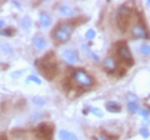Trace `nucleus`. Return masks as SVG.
I'll return each instance as SVG.
<instances>
[{"mask_svg": "<svg viewBox=\"0 0 150 140\" xmlns=\"http://www.w3.org/2000/svg\"><path fill=\"white\" fill-rule=\"evenodd\" d=\"M131 31H133V35L135 36V38H138V39H148L149 38L148 31L145 30V28L143 25H140V24L135 25Z\"/></svg>", "mask_w": 150, "mask_h": 140, "instance_id": "obj_7", "label": "nucleus"}, {"mask_svg": "<svg viewBox=\"0 0 150 140\" xmlns=\"http://www.w3.org/2000/svg\"><path fill=\"white\" fill-rule=\"evenodd\" d=\"M106 110L110 111V113H118L121 110V106L119 104H116L115 101H109L106 104Z\"/></svg>", "mask_w": 150, "mask_h": 140, "instance_id": "obj_11", "label": "nucleus"}, {"mask_svg": "<svg viewBox=\"0 0 150 140\" xmlns=\"http://www.w3.org/2000/svg\"><path fill=\"white\" fill-rule=\"evenodd\" d=\"M0 140H6L5 138H3V136H0Z\"/></svg>", "mask_w": 150, "mask_h": 140, "instance_id": "obj_27", "label": "nucleus"}, {"mask_svg": "<svg viewBox=\"0 0 150 140\" xmlns=\"http://www.w3.org/2000/svg\"><path fill=\"white\" fill-rule=\"evenodd\" d=\"M63 57L70 64H74V63L78 62V54L75 53V51H73V50H65L63 53Z\"/></svg>", "mask_w": 150, "mask_h": 140, "instance_id": "obj_8", "label": "nucleus"}, {"mask_svg": "<svg viewBox=\"0 0 150 140\" xmlns=\"http://www.w3.org/2000/svg\"><path fill=\"white\" fill-rule=\"evenodd\" d=\"M90 110H91V113H93V114L98 115V116H99V118H101V116L104 115V114L101 113V110H100V109H98V108H90Z\"/></svg>", "mask_w": 150, "mask_h": 140, "instance_id": "obj_20", "label": "nucleus"}, {"mask_svg": "<svg viewBox=\"0 0 150 140\" xmlns=\"http://www.w3.org/2000/svg\"><path fill=\"white\" fill-rule=\"evenodd\" d=\"M28 81H33V83L38 84V85H40V84H41L40 78H38V76H35V75H30L29 78H28Z\"/></svg>", "mask_w": 150, "mask_h": 140, "instance_id": "obj_17", "label": "nucleus"}, {"mask_svg": "<svg viewBox=\"0 0 150 140\" xmlns=\"http://www.w3.org/2000/svg\"><path fill=\"white\" fill-rule=\"evenodd\" d=\"M74 81L80 86H84V88H88V86H91L94 84V80L93 78L89 75V74L85 71V70H75L74 73Z\"/></svg>", "mask_w": 150, "mask_h": 140, "instance_id": "obj_4", "label": "nucleus"}, {"mask_svg": "<svg viewBox=\"0 0 150 140\" xmlns=\"http://www.w3.org/2000/svg\"><path fill=\"white\" fill-rule=\"evenodd\" d=\"M71 33H73V26L70 24H60L56 29H54V33H53V36L59 41V43H65L70 39L71 36Z\"/></svg>", "mask_w": 150, "mask_h": 140, "instance_id": "obj_2", "label": "nucleus"}, {"mask_svg": "<svg viewBox=\"0 0 150 140\" xmlns=\"http://www.w3.org/2000/svg\"><path fill=\"white\" fill-rule=\"evenodd\" d=\"M138 113H139L140 115H142V116H144V118H145V116H148V115H149V111H148V110H145V109H140V110L138 111Z\"/></svg>", "mask_w": 150, "mask_h": 140, "instance_id": "obj_23", "label": "nucleus"}, {"mask_svg": "<svg viewBox=\"0 0 150 140\" xmlns=\"http://www.w3.org/2000/svg\"><path fill=\"white\" fill-rule=\"evenodd\" d=\"M130 9L128 6H120L118 15H116V24H118L120 30H125L129 25V19H130Z\"/></svg>", "mask_w": 150, "mask_h": 140, "instance_id": "obj_3", "label": "nucleus"}, {"mask_svg": "<svg viewBox=\"0 0 150 140\" xmlns=\"http://www.w3.org/2000/svg\"><path fill=\"white\" fill-rule=\"evenodd\" d=\"M34 103L35 104H38V105H43L44 104V99H41V98H34Z\"/></svg>", "mask_w": 150, "mask_h": 140, "instance_id": "obj_22", "label": "nucleus"}, {"mask_svg": "<svg viewBox=\"0 0 150 140\" xmlns=\"http://www.w3.org/2000/svg\"><path fill=\"white\" fill-rule=\"evenodd\" d=\"M95 140H108V139H106L105 136H98Z\"/></svg>", "mask_w": 150, "mask_h": 140, "instance_id": "obj_25", "label": "nucleus"}, {"mask_svg": "<svg viewBox=\"0 0 150 140\" xmlns=\"http://www.w3.org/2000/svg\"><path fill=\"white\" fill-rule=\"evenodd\" d=\"M39 68L46 79H53L56 74V60L54 58V55L51 53L49 55H46V57L41 60Z\"/></svg>", "mask_w": 150, "mask_h": 140, "instance_id": "obj_1", "label": "nucleus"}, {"mask_svg": "<svg viewBox=\"0 0 150 140\" xmlns=\"http://www.w3.org/2000/svg\"><path fill=\"white\" fill-rule=\"evenodd\" d=\"M39 21H40V25L41 26H45V28L49 26L50 23H51L49 15H48V14H45V13H41L40 15H39Z\"/></svg>", "mask_w": 150, "mask_h": 140, "instance_id": "obj_12", "label": "nucleus"}, {"mask_svg": "<svg viewBox=\"0 0 150 140\" xmlns=\"http://www.w3.org/2000/svg\"><path fill=\"white\" fill-rule=\"evenodd\" d=\"M140 134H142V136H143V138H148V136H149L148 130H146V129H144V128H143L142 130H140Z\"/></svg>", "mask_w": 150, "mask_h": 140, "instance_id": "obj_24", "label": "nucleus"}, {"mask_svg": "<svg viewBox=\"0 0 150 140\" xmlns=\"http://www.w3.org/2000/svg\"><path fill=\"white\" fill-rule=\"evenodd\" d=\"M21 25L24 29H29L30 28V20H29V18H24V20H23L21 23Z\"/></svg>", "mask_w": 150, "mask_h": 140, "instance_id": "obj_19", "label": "nucleus"}, {"mask_svg": "<svg viewBox=\"0 0 150 140\" xmlns=\"http://www.w3.org/2000/svg\"><path fill=\"white\" fill-rule=\"evenodd\" d=\"M128 109L130 113H137V111H139V106H138V103H135V101H129L128 103Z\"/></svg>", "mask_w": 150, "mask_h": 140, "instance_id": "obj_15", "label": "nucleus"}, {"mask_svg": "<svg viewBox=\"0 0 150 140\" xmlns=\"http://www.w3.org/2000/svg\"><path fill=\"white\" fill-rule=\"evenodd\" d=\"M36 134L39 138L48 140L53 136V127H50L48 124H41V125H39V128H38Z\"/></svg>", "mask_w": 150, "mask_h": 140, "instance_id": "obj_6", "label": "nucleus"}, {"mask_svg": "<svg viewBox=\"0 0 150 140\" xmlns=\"http://www.w3.org/2000/svg\"><path fill=\"white\" fill-rule=\"evenodd\" d=\"M140 51L143 55H150V45L149 44H142L140 45Z\"/></svg>", "mask_w": 150, "mask_h": 140, "instance_id": "obj_16", "label": "nucleus"}, {"mask_svg": "<svg viewBox=\"0 0 150 140\" xmlns=\"http://www.w3.org/2000/svg\"><path fill=\"white\" fill-rule=\"evenodd\" d=\"M59 10L65 16H73L74 15V9L71 6H69V5H62L59 8Z\"/></svg>", "mask_w": 150, "mask_h": 140, "instance_id": "obj_13", "label": "nucleus"}, {"mask_svg": "<svg viewBox=\"0 0 150 140\" xmlns=\"http://www.w3.org/2000/svg\"><path fill=\"white\" fill-rule=\"evenodd\" d=\"M59 138H60V140H78L76 135L70 133V132H67V130L59 132Z\"/></svg>", "mask_w": 150, "mask_h": 140, "instance_id": "obj_9", "label": "nucleus"}, {"mask_svg": "<svg viewBox=\"0 0 150 140\" xmlns=\"http://www.w3.org/2000/svg\"><path fill=\"white\" fill-rule=\"evenodd\" d=\"M4 25H5V23H4L3 20H0V29H1V28H3Z\"/></svg>", "mask_w": 150, "mask_h": 140, "instance_id": "obj_26", "label": "nucleus"}, {"mask_svg": "<svg viewBox=\"0 0 150 140\" xmlns=\"http://www.w3.org/2000/svg\"><path fill=\"white\" fill-rule=\"evenodd\" d=\"M34 45H35V48L41 50L46 46V41L43 38H40V36H36V38H34Z\"/></svg>", "mask_w": 150, "mask_h": 140, "instance_id": "obj_14", "label": "nucleus"}, {"mask_svg": "<svg viewBox=\"0 0 150 140\" xmlns=\"http://www.w3.org/2000/svg\"><path fill=\"white\" fill-rule=\"evenodd\" d=\"M104 66H105L106 70H109V71H112V70H115V68H116V63H115V60L112 59L111 57H109V58L105 59Z\"/></svg>", "mask_w": 150, "mask_h": 140, "instance_id": "obj_10", "label": "nucleus"}, {"mask_svg": "<svg viewBox=\"0 0 150 140\" xmlns=\"http://www.w3.org/2000/svg\"><path fill=\"white\" fill-rule=\"evenodd\" d=\"M14 34V30L13 29H4V30H0V35H6V36H10Z\"/></svg>", "mask_w": 150, "mask_h": 140, "instance_id": "obj_18", "label": "nucleus"}, {"mask_svg": "<svg viewBox=\"0 0 150 140\" xmlns=\"http://www.w3.org/2000/svg\"><path fill=\"white\" fill-rule=\"evenodd\" d=\"M118 55H119V58L123 60V62L129 63L130 65L133 64V55H131L128 45H126L125 43H120L118 45Z\"/></svg>", "mask_w": 150, "mask_h": 140, "instance_id": "obj_5", "label": "nucleus"}, {"mask_svg": "<svg viewBox=\"0 0 150 140\" xmlns=\"http://www.w3.org/2000/svg\"><path fill=\"white\" fill-rule=\"evenodd\" d=\"M94 36H95V31H94V30L90 29V30L86 31V34H85V38H86V39H93Z\"/></svg>", "mask_w": 150, "mask_h": 140, "instance_id": "obj_21", "label": "nucleus"}]
</instances>
